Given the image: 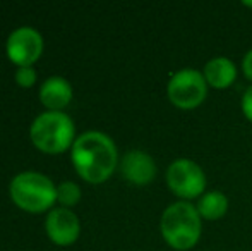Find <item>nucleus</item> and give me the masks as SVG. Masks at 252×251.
<instances>
[{"label":"nucleus","mask_w":252,"mask_h":251,"mask_svg":"<svg viewBox=\"0 0 252 251\" xmlns=\"http://www.w3.org/2000/svg\"><path fill=\"white\" fill-rule=\"evenodd\" d=\"M117 162L115 143L100 131H88L74 140L72 164L84 181L93 184L105 182L115 171Z\"/></svg>","instance_id":"f257e3e1"},{"label":"nucleus","mask_w":252,"mask_h":251,"mask_svg":"<svg viewBox=\"0 0 252 251\" xmlns=\"http://www.w3.org/2000/svg\"><path fill=\"white\" fill-rule=\"evenodd\" d=\"M163 239L177 251H187L201 238V215L189 201H175L165 208L159 222Z\"/></svg>","instance_id":"f03ea898"},{"label":"nucleus","mask_w":252,"mask_h":251,"mask_svg":"<svg viewBox=\"0 0 252 251\" xmlns=\"http://www.w3.org/2000/svg\"><path fill=\"white\" fill-rule=\"evenodd\" d=\"M10 198L19 208L40 214L57 201V188L47 176L38 172H21L10 182Z\"/></svg>","instance_id":"7ed1b4c3"},{"label":"nucleus","mask_w":252,"mask_h":251,"mask_svg":"<svg viewBox=\"0 0 252 251\" xmlns=\"http://www.w3.org/2000/svg\"><path fill=\"white\" fill-rule=\"evenodd\" d=\"M74 140V122L63 112H45L31 126V141L45 153H62Z\"/></svg>","instance_id":"20e7f679"},{"label":"nucleus","mask_w":252,"mask_h":251,"mask_svg":"<svg viewBox=\"0 0 252 251\" xmlns=\"http://www.w3.org/2000/svg\"><path fill=\"white\" fill-rule=\"evenodd\" d=\"M168 98L175 107L190 110L201 105L208 93V83H206L202 72L196 69H180L170 77L166 86Z\"/></svg>","instance_id":"39448f33"},{"label":"nucleus","mask_w":252,"mask_h":251,"mask_svg":"<svg viewBox=\"0 0 252 251\" xmlns=\"http://www.w3.org/2000/svg\"><path fill=\"white\" fill-rule=\"evenodd\" d=\"M166 184L184 201L192 200L206 193V174L190 158H177L166 171Z\"/></svg>","instance_id":"423d86ee"},{"label":"nucleus","mask_w":252,"mask_h":251,"mask_svg":"<svg viewBox=\"0 0 252 251\" xmlns=\"http://www.w3.org/2000/svg\"><path fill=\"white\" fill-rule=\"evenodd\" d=\"M43 52V38L33 28H17L7 40V55L19 67L33 66Z\"/></svg>","instance_id":"0eeeda50"},{"label":"nucleus","mask_w":252,"mask_h":251,"mask_svg":"<svg viewBox=\"0 0 252 251\" xmlns=\"http://www.w3.org/2000/svg\"><path fill=\"white\" fill-rule=\"evenodd\" d=\"M79 218L69 208H55L48 214L47 234L55 245L69 246L79 238Z\"/></svg>","instance_id":"6e6552de"},{"label":"nucleus","mask_w":252,"mask_h":251,"mask_svg":"<svg viewBox=\"0 0 252 251\" xmlns=\"http://www.w3.org/2000/svg\"><path fill=\"white\" fill-rule=\"evenodd\" d=\"M120 171L122 176L129 182L137 186L150 184L156 176V164L153 157L146 151L141 150H130L124 155L120 162Z\"/></svg>","instance_id":"1a4fd4ad"},{"label":"nucleus","mask_w":252,"mask_h":251,"mask_svg":"<svg viewBox=\"0 0 252 251\" xmlns=\"http://www.w3.org/2000/svg\"><path fill=\"white\" fill-rule=\"evenodd\" d=\"M40 100L50 112H60L70 100H72V88L69 81L60 76L48 77L40 88Z\"/></svg>","instance_id":"9d476101"},{"label":"nucleus","mask_w":252,"mask_h":251,"mask_svg":"<svg viewBox=\"0 0 252 251\" xmlns=\"http://www.w3.org/2000/svg\"><path fill=\"white\" fill-rule=\"evenodd\" d=\"M202 76H204L208 86L223 90V88H228L233 84L237 77V67L228 57L220 55V57H215L206 62Z\"/></svg>","instance_id":"9b49d317"},{"label":"nucleus","mask_w":252,"mask_h":251,"mask_svg":"<svg viewBox=\"0 0 252 251\" xmlns=\"http://www.w3.org/2000/svg\"><path fill=\"white\" fill-rule=\"evenodd\" d=\"M196 208H197V212H199L201 218H206V220H218V218L223 217V215L226 214V210H228V198L218 189L206 191L199 198Z\"/></svg>","instance_id":"f8f14e48"},{"label":"nucleus","mask_w":252,"mask_h":251,"mask_svg":"<svg viewBox=\"0 0 252 251\" xmlns=\"http://www.w3.org/2000/svg\"><path fill=\"white\" fill-rule=\"evenodd\" d=\"M81 200V189L76 182H62L57 186V201L65 207H74Z\"/></svg>","instance_id":"ddd939ff"},{"label":"nucleus","mask_w":252,"mask_h":251,"mask_svg":"<svg viewBox=\"0 0 252 251\" xmlns=\"http://www.w3.org/2000/svg\"><path fill=\"white\" fill-rule=\"evenodd\" d=\"M16 83L23 88H31L36 83V71L33 69V66L19 67L16 71Z\"/></svg>","instance_id":"4468645a"},{"label":"nucleus","mask_w":252,"mask_h":251,"mask_svg":"<svg viewBox=\"0 0 252 251\" xmlns=\"http://www.w3.org/2000/svg\"><path fill=\"white\" fill-rule=\"evenodd\" d=\"M242 110H244V114H246V117L249 119V121H252V84L247 88L242 97Z\"/></svg>","instance_id":"2eb2a0df"},{"label":"nucleus","mask_w":252,"mask_h":251,"mask_svg":"<svg viewBox=\"0 0 252 251\" xmlns=\"http://www.w3.org/2000/svg\"><path fill=\"white\" fill-rule=\"evenodd\" d=\"M242 69H244V74H246L249 79H252V48L246 54V57H244Z\"/></svg>","instance_id":"dca6fc26"},{"label":"nucleus","mask_w":252,"mask_h":251,"mask_svg":"<svg viewBox=\"0 0 252 251\" xmlns=\"http://www.w3.org/2000/svg\"><path fill=\"white\" fill-rule=\"evenodd\" d=\"M244 5H247V7H252V2H244Z\"/></svg>","instance_id":"f3484780"}]
</instances>
